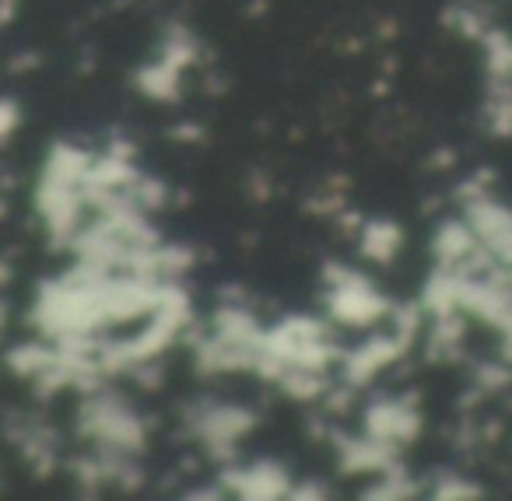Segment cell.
I'll list each match as a JSON object with an SVG mask.
<instances>
[{
  "mask_svg": "<svg viewBox=\"0 0 512 501\" xmlns=\"http://www.w3.org/2000/svg\"><path fill=\"white\" fill-rule=\"evenodd\" d=\"M4 211H8V207H4V200H0V218H4Z\"/></svg>",
  "mask_w": 512,
  "mask_h": 501,
  "instance_id": "cell-13",
  "label": "cell"
},
{
  "mask_svg": "<svg viewBox=\"0 0 512 501\" xmlns=\"http://www.w3.org/2000/svg\"><path fill=\"white\" fill-rule=\"evenodd\" d=\"M484 123L495 137L512 134V81L488 78V99H484Z\"/></svg>",
  "mask_w": 512,
  "mask_h": 501,
  "instance_id": "cell-8",
  "label": "cell"
},
{
  "mask_svg": "<svg viewBox=\"0 0 512 501\" xmlns=\"http://www.w3.org/2000/svg\"><path fill=\"white\" fill-rule=\"evenodd\" d=\"M18 123H22V113H18V106L11 99H4V95H0V144L15 134Z\"/></svg>",
  "mask_w": 512,
  "mask_h": 501,
  "instance_id": "cell-11",
  "label": "cell"
},
{
  "mask_svg": "<svg viewBox=\"0 0 512 501\" xmlns=\"http://www.w3.org/2000/svg\"><path fill=\"white\" fill-rule=\"evenodd\" d=\"M428 487H432V491H428L432 498H481V487L453 470L435 473V477L428 480Z\"/></svg>",
  "mask_w": 512,
  "mask_h": 501,
  "instance_id": "cell-10",
  "label": "cell"
},
{
  "mask_svg": "<svg viewBox=\"0 0 512 501\" xmlns=\"http://www.w3.org/2000/svg\"><path fill=\"white\" fill-rule=\"evenodd\" d=\"M179 78H183V71L179 67H172L169 60L158 57L155 64L141 67L137 71V88H141L148 99H158V102H169L179 95Z\"/></svg>",
  "mask_w": 512,
  "mask_h": 501,
  "instance_id": "cell-9",
  "label": "cell"
},
{
  "mask_svg": "<svg viewBox=\"0 0 512 501\" xmlns=\"http://www.w3.org/2000/svg\"><path fill=\"white\" fill-rule=\"evenodd\" d=\"M421 428H425V417H421V407L414 396H383V400L365 407L362 431L372 442L397 452V456L400 449H407L421 435Z\"/></svg>",
  "mask_w": 512,
  "mask_h": 501,
  "instance_id": "cell-3",
  "label": "cell"
},
{
  "mask_svg": "<svg viewBox=\"0 0 512 501\" xmlns=\"http://www.w3.org/2000/svg\"><path fill=\"white\" fill-rule=\"evenodd\" d=\"M463 200V221L477 235L481 249H488L495 260H505L512 253V207L495 200L481 183H470L460 193Z\"/></svg>",
  "mask_w": 512,
  "mask_h": 501,
  "instance_id": "cell-4",
  "label": "cell"
},
{
  "mask_svg": "<svg viewBox=\"0 0 512 501\" xmlns=\"http://www.w3.org/2000/svg\"><path fill=\"white\" fill-rule=\"evenodd\" d=\"M323 309L327 319L341 330H372L393 319L397 305L376 288L369 274L341 263H327L323 270Z\"/></svg>",
  "mask_w": 512,
  "mask_h": 501,
  "instance_id": "cell-1",
  "label": "cell"
},
{
  "mask_svg": "<svg viewBox=\"0 0 512 501\" xmlns=\"http://www.w3.org/2000/svg\"><path fill=\"white\" fill-rule=\"evenodd\" d=\"M400 249H404V228L397 221L372 218L358 228V253L376 267H390L400 256Z\"/></svg>",
  "mask_w": 512,
  "mask_h": 501,
  "instance_id": "cell-7",
  "label": "cell"
},
{
  "mask_svg": "<svg viewBox=\"0 0 512 501\" xmlns=\"http://www.w3.org/2000/svg\"><path fill=\"white\" fill-rule=\"evenodd\" d=\"M186 428L193 431L207 456H214L218 463H232L239 442L256 428V414L232 400H204L190 410Z\"/></svg>",
  "mask_w": 512,
  "mask_h": 501,
  "instance_id": "cell-2",
  "label": "cell"
},
{
  "mask_svg": "<svg viewBox=\"0 0 512 501\" xmlns=\"http://www.w3.org/2000/svg\"><path fill=\"white\" fill-rule=\"evenodd\" d=\"M481 253V242L470 232V225L460 218H446L432 235V260L435 267H456V263H467L470 256Z\"/></svg>",
  "mask_w": 512,
  "mask_h": 501,
  "instance_id": "cell-6",
  "label": "cell"
},
{
  "mask_svg": "<svg viewBox=\"0 0 512 501\" xmlns=\"http://www.w3.org/2000/svg\"><path fill=\"white\" fill-rule=\"evenodd\" d=\"M292 473L278 463V459H249V463H228L221 487L225 494L246 501H274V498H288L292 494Z\"/></svg>",
  "mask_w": 512,
  "mask_h": 501,
  "instance_id": "cell-5",
  "label": "cell"
},
{
  "mask_svg": "<svg viewBox=\"0 0 512 501\" xmlns=\"http://www.w3.org/2000/svg\"><path fill=\"white\" fill-rule=\"evenodd\" d=\"M4 330H8V302L0 298V340H4Z\"/></svg>",
  "mask_w": 512,
  "mask_h": 501,
  "instance_id": "cell-12",
  "label": "cell"
}]
</instances>
